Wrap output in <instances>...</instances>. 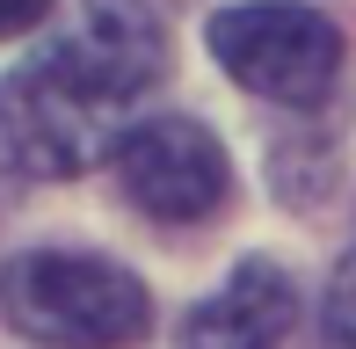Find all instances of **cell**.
<instances>
[{"instance_id":"1","label":"cell","mask_w":356,"mask_h":349,"mask_svg":"<svg viewBox=\"0 0 356 349\" xmlns=\"http://www.w3.org/2000/svg\"><path fill=\"white\" fill-rule=\"evenodd\" d=\"M160 22L145 0H88L80 22L58 44L0 81V146L22 174H80L95 161H117L124 109L160 81Z\"/></svg>"},{"instance_id":"2","label":"cell","mask_w":356,"mask_h":349,"mask_svg":"<svg viewBox=\"0 0 356 349\" xmlns=\"http://www.w3.org/2000/svg\"><path fill=\"white\" fill-rule=\"evenodd\" d=\"M0 313L44 349H131L153 327V298L131 269L66 247H29L0 269Z\"/></svg>"},{"instance_id":"3","label":"cell","mask_w":356,"mask_h":349,"mask_svg":"<svg viewBox=\"0 0 356 349\" xmlns=\"http://www.w3.org/2000/svg\"><path fill=\"white\" fill-rule=\"evenodd\" d=\"M211 58L262 102L313 109L342 81V29L305 0H240L211 15Z\"/></svg>"},{"instance_id":"4","label":"cell","mask_w":356,"mask_h":349,"mask_svg":"<svg viewBox=\"0 0 356 349\" xmlns=\"http://www.w3.org/2000/svg\"><path fill=\"white\" fill-rule=\"evenodd\" d=\"M109 168L117 189L160 226H197L233 197V161L197 117H138Z\"/></svg>"},{"instance_id":"5","label":"cell","mask_w":356,"mask_h":349,"mask_svg":"<svg viewBox=\"0 0 356 349\" xmlns=\"http://www.w3.org/2000/svg\"><path fill=\"white\" fill-rule=\"evenodd\" d=\"M291 313H298V291L277 262H240L233 277L204 298L197 313L182 320L175 349H284L291 335Z\"/></svg>"},{"instance_id":"6","label":"cell","mask_w":356,"mask_h":349,"mask_svg":"<svg viewBox=\"0 0 356 349\" xmlns=\"http://www.w3.org/2000/svg\"><path fill=\"white\" fill-rule=\"evenodd\" d=\"M320 335L327 349H356V255L327 277V306H320Z\"/></svg>"},{"instance_id":"7","label":"cell","mask_w":356,"mask_h":349,"mask_svg":"<svg viewBox=\"0 0 356 349\" xmlns=\"http://www.w3.org/2000/svg\"><path fill=\"white\" fill-rule=\"evenodd\" d=\"M51 15V0H0V37H22Z\"/></svg>"}]
</instances>
